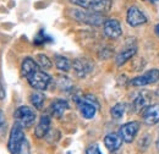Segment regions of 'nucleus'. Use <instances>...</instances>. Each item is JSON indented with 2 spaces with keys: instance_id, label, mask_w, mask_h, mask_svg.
Listing matches in <instances>:
<instances>
[{
  "instance_id": "obj_12",
  "label": "nucleus",
  "mask_w": 159,
  "mask_h": 154,
  "mask_svg": "<svg viewBox=\"0 0 159 154\" xmlns=\"http://www.w3.org/2000/svg\"><path fill=\"white\" fill-rule=\"evenodd\" d=\"M77 104H79L80 111H81V114H82V116H83L84 119L91 120V119H93L94 115L97 114L98 108H97L94 104H92V103H89V102L84 100L83 98H82V99H80L79 102H77Z\"/></svg>"
},
{
  "instance_id": "obj_1",
  "label": "nucleus",
  "mask_w": 159,
  "mask_h": 154,
  "mask_svg": "<svg viewBox=\"0 0 159 154\" xmlns=\"http://www.w3.org/2000/svg\"><path fill=\"white\" fill-rule=\"evenodd\" d=\"M70 2L83 10L97 12V14L108 12L113 5L111 0H70Z\"/></svg>"
},
{
  "instance_id": "obj_13",
  "label": "nucleus",
  "mask_w": 159,
  "mask_h": 154,
  "mask_svg": "<svg viewBox=\"0 0 159 154\" xmlns=\"http://www.w3.org/2000/svg\"><path fill=\"white\" fill-rule=\"evenodd\" d=\"M50 113H52V115L54 116V117H61V116L64 115V113L69 109V103H67V100H65V99H55V100H53L52 102V104H50Z\"/></svg>"
},
{
  "instance_id": "obj_21",
  "label": "nucleus",
  "mask_w": 159,
  "mask_h": 154,
  "mask_svg": "<svg viewBox=\"0 0 159 154\" xmlns=\"http://www.w3.org/2000/svg\"><path fill=\"white\" fill-rule=\"evenodd\" d=\"M125 111H126V105H125L124 103H118V104H115V105L110 109L111 117L115 119V120L121 119V117L124 116V114H125Z\"/></svg>"
},
{
  "instance_id": "obj_9",
  "label": "nucleus",
  "mask_w": 159,
  "mask_h": 154,
  "mask_svg": "<svg viewBox=\"0 0 159 154\" xmlns=\"http://www.w3.org/2000/svg\"><path fill=\"white\" fill-rule=\"evenodd\" d=\"M103 32L110 39H116L121 36V25L118 20L109 19L105 20L103 23Z\"/></svg>"
},
{
  "instance_id": "obj_2",
  "label": "nucleus",
  "mask_w": 159,
  "mask_h": 154,
  "mask_svg": "<svg viewBox=\"0 0 159 154\" xmlns=\"http://www.w3.org/2000/svg\"><path fill=\"white\" fill-rule=\"evenodd\" d=\"M25 139H26V137H25V132H23V127L15 122L14 127L10 131L9 142H7V148H9L10 154H20L21 146Z\"/></svg>"
},
{
  "instance_id": "obj_3",
  "label": "nucleus",
  "mask_w": 159,
  "mask_h": 154,
  "mask_svg": "<svg viewBox=\"0 0 159 154\" xmlns=\"http://www.w3.org/2000/svg\"><path fill=\"white\" fill-rule=\"evenodd\" d=\"M14 119H15L16 124L21 125L23 129H27V127H31L34 124V121H36V111L30 106L22 105V106H19L15 110Z\"/></svg>"
},
{
  "instance_id": "obj_18",
  "label": "nucleus",
  "mask_w": 159,
  "mask_h": 154,
  "mask_svg": "<svg viewBox=\"0 0 159 154\" xmlns=\"http://www.w3.org/2000/svg\"><path fill=\"white\" fill-rule=\"evenodd\" d=\"M136 50H137L136 48L131 47V48L125 49L124 52H121L120 54H118V57H116V59H115L116 65H118V66H122L125 62H127L130 59L134 58V57L136 55Z\"/></svg>"
},
{
  "instance_id": "obj_7",
  "label": "nucleus",
  "mask_w": 159,
  "mask_h": 154,
  "mask_svg": "<svg viewBox=\"0 0 159 154\" xmlns=\"http://www.w3.org/2000/svg\"><path fill=\"white\" fill-rule=\"evenodd\" d=\"M139 127H141V124H139V121L126 122V124H124L120 127L119 135L121 136V138H122L124 142L131 143V142H134V139L136 138V136L139 134Z\"/></svg>"
},
{
  "instance_id": "obj_29",
  "label": "nucleus",
  "mask_w": 159,
  "mask_h": 154,
  "mask_svg": "<svg viewBox=\"0 0 159 154\" xmlns=\"http://www.w3.org/2000/svg\"><path fill=\"white\" fill-rule=\"evenodd\" d=\"M156 94H157V96L159 97V87H158V89H157V91H156Z\"/></svg>"
},
{
  "instance_id": "obj_24",
  "label": "nucleus",
  "mask_w": 159,
  "mask_h": 154,
  "mask_svg": "<svg viewBox=\"0 0 159 154\" xmlns=\"http://www.w3.org/2000/svg\"><path fill=\"white\" fill-rule=\"evenodd\" d=\"M47 39H48V40H50V38H49V37H47V36L44 34V32H43V31H40L39 33H38V36L34 38V44H37V45L43 44V43H45V42H47Z\"/></svg>"
},
{
  "instance_id": "obj_19",
  "label": "nucleus",
  "mask_w": 159,
  "mask_h": 154,
  "mask_svg": "<svg viewBox=\"0 0 159 154\" xmlns=\"http://www.w3.org/2000/svg\"><path fill=\"white\" fill-rule=\"evenodd\" d=\"M54 60H55V66L58 67V70L62 71V72H69L70 71L72 64L70 62V60L67 58H65L62 55H55Z\"/></svg>"
},
{
  "instance_id": "obj_5",
  "label": "nucleus",
  "mask_w": 159,
  "mask_h": 154,
  "mask_svg": "<svg viewBox=\"0 0 159 154\" xmlns=\"http://www.w3.org/2000/svg\"><path fill=\"white\" fill-rule=\"evenodd\" d=\"M72 16L82 23H87V25H92V26H99V25H103L105 22V19L102 16V14L92 12V11L74 10Z\"/></svg>"
},
{
  "instance_id": "obj_27",
  "label": "nucleus",
  "mask_w": 159,
  "mask_h": 154,
  "mask_svg": "<svg viewBox=\"0 0 159 154\" xmlns=\"http://www.w3.org/2000/svg\"><path fill=\"white\" fill-rule=\"evenodd\" d=\"M154 29H156V34H157V36L159 37V23L157 25V26H156V28H154Z\"/></svg>"
},
{
  "instance_id": "obj_17",
  "label": "nucleus",
  "mask_w": 159,
  "mask_h": 154,
  "mask_svg": "<svg viewBox=\"0 0 159 154\" xmlns=\"http://www.w3.org/2000/svg\"><path fill=\"white\" fill-rule=\"evenodd\" d=\"M39 69L40 67L37 64V61L33 60L32 58H25L22 61V65H21V72L26 78L30 75H32L33 72H36L37 70H39Z\"/></svg>"
},
{
  "instance_id": "obj_4",
  "label": "nucleus",
  "mask_w": 159,
  "mask_h": 154,
  "mask_svg": "<svg viewBox=\"0 0 159 154\" xmlns=\"http://www.w3.org/2000/svg\"><path fill=\"white\" fill-rule=\"evenodd\" d=\"M27 81L32 88H34L37 91H45V89H48V87L52 82V77L45 71H42L39 69L27 77Z\"/></svg>"
},
{
  "instance_id": "obj_22",
  "label": "nucleus",
  "mask_w": 159,
  "mask_h": 154,
  "mask_svg": "<svg viewBox=\"0 0 159 154\" xmlns=\"http://www.w3.org/2000/svg\"><path fill=\"white\" fill-rule=\"evenodd\" d=\"M36 61L39 65L40 69H43V70H49L52 67V60L48 58L45 54H38L36 57Z\"/></svg>"
},
{
  "instance_id": "obj_6",
  "label": "nucleus",
  "mask_w": 159,
  "mask_h": 154,
  "mask_svg": "<svg viewBox=\"0 0 159 154\" xmlns=\"http://www.w3.org/2000/svg\"><path fill=\"white\" fill-rule=\"evenodd\" d=\"M158 81H159V70L158 69H152V70L146 71L141 76L132 78L130 81V84L134 86V87H143V86H147V84L156 83Z\"/></svg>"
},
{
  "instance_id": "obj_30",
  "label": "nucleus",
  "mask_w": 159,
  "mask_h": 154,
  "mask_svg": "<svg viewBox=\"0 0 159 154\" xmlns=\"http://www.w3.org/2000/svg\"><path fill=\"white\" fill-rule=\"evenodd\" d=\"M151 1H158V0H151Z\"/></svg>"
},
{
  "instance_id": "obj_11",
  "label": "nucleus",
  "mask_w": 159,
  "mask_h": 154,
  "mask_svg": "<svg viewBox=\"0 0 159 154\" xmlns=\"http://www.w3.org/2000/svg\"><path fill=\"white\" fill-rule=\"evenodd\" d=\"M143 122L147 125H156L159 122V104L147 106L142 113Z\"/></svg>"
},
{
  "instance_id": "obj_14",
  "label": "nucleus",
  "mask_w": 159,
  "mask_h": 154,
  "mask_svg": "<svg viewBox=\"0 0 159 154\" xmlns=\"http://www.w3.org/2000/svg\"><path fill=\"white\" fill-rule=\"evenodd\" d=\"M49 130H50V117H49V115H42L38 125L36 126L34 135L37 138H44L48 135Z\"/></svg>"
},
{
  "instance_id": "obj_25",
  "label": "nucleus",
  "mask_w": 159,
  "mask_h": 154,
  "mask_svg": "<svg viewBox=\"0 0 159 154\" xmlns=\"http://www.w3.org/2000/svg\"><path fill=\"white\" fill-rule=\"evenodd\" d=\"M86 154H102V152H100L98 144H91V146L87 147Z\"/></svg>"
},
{
  "instance_id": "obj_15",
  "label": "nucleus",
  "mask_w": 159,
  "mask_h": 154,
  "mask_svg": "<svg viewBox=\"0 0 159 154\" xmlns=\"http://www.w3.org/2000/svg\"><path fill=\"white\" fill-rule=\"evenodd\" d=\"M149 102H151L149 94L147 92H141L139 96L134 99L132 110L135 113H139L141 110H144L147 106H149Z\"/></svg>"
},
{
  "instance_id": "obj_20",
  "label": "nucleus",
  "mask_w": 159,
  "mask_h": 154,
  "mask_svg": "<svg viewBox=\"0 0 159 154\" xmlns=\"http://www.w3.org/2000/svg\"><path fill=\"white\" fill-rule=\"evenodd\" d=\"M30 99H31L32 105H33L36 109L40 110V109L43 108V104H44L45 97H44L43 93H40V92H34V93H32V94H31Z\"/></svg>"
},
{
  "instance_id": "obj_16",
  "label": "nucleus",
  "mask_w": 159,
  "mask_h": 154,
  "mask_svg": "<svg viewBox=\"0 0 159 154\" xmlns=\"http://www.w3.org/2000/svg\"><path fill=\"white\" fill-rule=\"evenodd\" d=\"M122 138L119 134H108V135L104 137V144L105 147L110 151V152H114V151H118L121 144H122Z\"/></svg>"
},
{
  "instance_id": "obj_23",
  "label": "nucleus",
  "mask_w": 159,
  "mask_h": 154,
  "mask_svg": "<svg viewBox=\"0 0 159 154\" xmlns=\"http://www.w3.org/2000/svg\"><path fill=\"white\" fill-rule=\"evenodd\" d=\"M5 131H6V119L4 113L0 110V138L5 135Z\"/></svg>"
},
{
  "instance_id": "obj_28",
  "label": "nucleus",
  "mask_w": 159,
  "mask_h": 154,
  "mask_svg": "<svg viewBox=\"0 0 159 154\" xmlns=\"http://www.w3.org/2000/svg\"><path fill=\"white\" fill-rule=\"evenodd\" d=\"M156 146H157V148L159 149V137H158V139H157V142H156Z\"/></svg>"
},
{
  "instance_id": "obj_10",
  "label": "nucleus",
  "mask_w": 159,
  "mask_h": 154,
  "mask_svg": "<svg viewBox=\"0 0 159 154\" xmlns=\"http://www.w3.org/2000/svg\"><path fill=\"white\" fill-rule=\"evenodd\" d=\"M74 71L77 77H86L93 69V64L88 59H76L72 62Z\"/></svg>"
},
{
  "instance_id": "obj_8",
  "label": "nucleus",
  "mask_w": 159,
  "mask_h": 154,
  "mask_svg": "<svg viewBox=\"0 0 159 154\" xmlns=\"http://www.w3.org/2000/svg\"><path fill=\"white\" fill-rule=\"evenodd\" d=\"M126 21L131 27H139V26L144 25L147 22V17L137 6H131L127 10Z\"/></svg>"
},
{
  "instance_id": "obj_26",
  "label": "nucleus",
  "mask_w": 159,
  "mask_h": 154,
  "mask_svg": "<svg viewBox=\"0 0 159 154\" xmlns=\"http://www.w3.org/2000/svg\"><path fill=\"white\" fill-rule=\"evenodd\" d=\"M31 149H30V143L27 139L23 141L22 146H21V149H20V154H30Z\"/></svg>"
}]
</instances>
